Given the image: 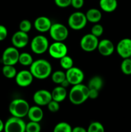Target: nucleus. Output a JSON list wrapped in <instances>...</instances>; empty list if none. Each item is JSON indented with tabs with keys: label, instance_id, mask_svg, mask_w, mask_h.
Returning <instances> with one entry per match:
<instances>
[{
	"label": "nucleus",
	"instance_id": "f257e3e1",
	"mask_svg": "<svg viewBox=\"0 0 131 132\" xmlns=\"http://www.w3.org/2000/svg\"><path fill=\"white\" fill-rule=\"evenodd\" d=\"M30 71L34 78L37 79H46L52 73V66L51 63L44 59H39L33 61L30 66Z\"/></svg>",
	"mask_w": 131,
	"mask_h": 132
},
{
	"label": "nucleus",
	"instance_id": "f03ea898",
	"mask_svg": "<svg viewBox=\"0 0 131 132\" xmlns=\"http://www.w3.org/2000/svg\"><path fill=\"white\" fill-rule=\"evenodd\" d=\"M89 90L88 86L82 83L73 85L68 94L69 101L74 105L83 104L89 99Z\"/></svg>",
	"mask_w": 131,
	"mask_h": 132
},
{
	"label": "nucleus",
	"instance_id": "7ed1b4c3",
	"mask_svg": "<svg viewBox=\"0 0 131 132\" xmlns=\"http://www.w3.org/2000/svg\"><path fill=\"white\" fill-rule=\"evenodd\" d=\"M30 104L23 99H15L10 102L8 110L12 116L23 118L27 116L30 108Z\"/></svg>",
	"mask_w": 131,
	"mask_h": 132
},
{
	"label": "nucleus",
	"instance_id": "20e7f679",
	"mask_svg": "<svg viewBox=\"0 0 131 132\" xmlns=\"http://www.w3.org/2000/svg\"><path fill=\"white\" fill-rule=\"evenodd\" d=\"M87 22L86 14L79 11L72 13L68 19V25L74 30H82L87 25Z\"/></svg>",
	"mask_w": 131,
	"mask_h": 132
},
{
	"label": "nucleus",
	"instance_id": "39448f33",
	"mask_svg": "<svg viewBox=\"0 0 131 132\" xmlns=\"http://www.w3.org/2000/svg\"><path fill=\"white\" fill-rule=\"evenodd\" d=\"M49 44L47 37L42 35L35 36L30 42V48L34 54H42L48 50Z\"/></svg>",
	"mask_w": 131,
	"mask_h": 132
},
{
	"label": "nucleus",
	"instance_id": "423d86ee",
	"mask_svg": "<svg viewBox=\"0 0 131 132\" xmlns=\"http://www.w3.org/2000/svg\"><path fill=\"white\" fill-rule=\"evenodd\" d=\"M50 37L54 41L64 42L69 36V30L64 24L60 23H52L49 30Z\"/></svg>",
	"mask_w": 131,
	"mask_h": 132
},
{
	"label": "nucleus",
	"instance_id": "0eeeda50",
	"mask_svg": "<svg viewBox=\"0 0 131 132\" xmlns=\"http://www.w3.org/2000/svg\"><path fill=\"white\" fill-rule=\"evenodd\" d=\"M26 124L23 118L12 116L5 122L4 132H26Z\"/></svg>",
	"mask_w": 131,
	"mask_h": 132
},
{
	"label": "nucleus",
	"instance_id": "6e6552de",
	"mask_svg": "<svg viewBox=\"0 0 131 132\" xmlns=\"http://www.w3.org/2000/svg\"><path fill=\"white\" fill-rule=\"evenodd\" d=\"M19 50L14 46H9L3 51L1 57V61L3 65L14 66L18 63L19 57Z\"/></svg>",
	"mask_w": 131,
	"mask_h": 132
},
{
	"label": "nucleus",
	"instance_id": "1a4fd4ad",
	"mask_svg": "<svg viewBox=\"0 0 131 132\" xmlns=\"http://www.w3.org/2000/svg\"><path fill=\"white\" fill-rule=\"evenodd\" d=\"M98 43V37L89 33L84 35L81 38L80 41V46L84 52H91L97 49Z\"/></svg>",
	"mask_w": 131,
	"mask_h": 132
},
{
	"label": "nucleus",
	"instance_id": "9d476101",
	"mask_svg": "<svg viewBox=\"0 0 131 132\" xmlns=\"http://www.w3.org/2000/svg\"><path fill=\"white\" fill-rule=\"evenodd\" d=\"M48 53L51 57L60 59L68 55V49L66 45L62 41H54L49 46Z\"/></svg>",
	"mask_w": 131,
	"mask_h": 132
},
{
	"label": "nucleus",
	"instance_id": "9b49d317",
	"mask_svg": "<svg viewBox=\"0 0 131 132\" xmlns=\"http://www.w3.org/2000/svg\"><path fill=\"white\" fill-rule=\"evenodd\" d=\"M66 77L71 85L82 83L84 79V73L80 68L73 67L66 71Z\"/></svg>",
	"mask_w": 131,
	"mask_h": 132
},
{
	"label": "nucleus",
	"instance_id": "f8f14e48",
	"mask_svg": "<svg viewBox=\"0 0 131 132\" xmlns=\"http://www.w3.org/2000/svg\"><path fill=\"white\" fill-rule=\"evenodd\" d=\"M30 39L28 33L19 30L15 32L12 35L11 38V42L12 46L19 48H23L26 47L29 43Z\"/></svg>",
	"mask_w": 131,
	"mask_h": 132
},
{
	"label": "nucleus",
	"instance_id": "ddd939ff",
	"mask_svg": "<svg viewBox=\"0 0 131 132\" xmlns=\"http://www.w3.org/2000/svg\"><path fill=\"white\" fill-rule=\"evenodd\" d=\"M52 100L51 93L44 89H41L36 91L33 95V101L36 105L39 106H47V104Z\"/></svg>",
	"mask_w": 131,
	"mask_h": 132
},
{
	"label": "nucleus",
	"instance_id": "4468645a",
	"mask_svg": "<svg viewBox=\"0 0 131 132\" xmlns=\"http://www.w3.org/2000/svg\"><path fill=\"white\" fill-rule=\"evenodd\" d=\"M33 76L30 70H22L17 72L15 77V82L20 87H28L32 83Z\"/></svg>",
	"mask_w": 131,
	"mask_h": 132
},
{
	"label": "nucleus",
	"instance_id": "2eb2a0df",
	"mask_svg": "<svg viewBox=\"0 0 131 132\" xmlns=\"http://www.w3.org/2000/svg\"><path fill=\"white\" fill-rule=\"evenodd\" d=\"M118 55L123 59L131 56V39L123 38L118 43L116 48Z\"/></svg>",
	"mask_w": 131,
	"mask_h": 132
},
{
	"label": "nucleus",
	"instance_id": "dca6fc26",
	"mask_svg": "<svg viewBox=\"0 0 131 132\" xmlns=\"http://www.w3.org/2000/svg\"><path fill=\"white\" fill-rule=\"evenodd\" d=\"M97 50L101 55L105 57L110 56L115 50L114 43L108 39H103L99 41Z\"/></svg>",
	"mask_w": 131,
	"mask_h": 132
},
{
	"label": "nucleus",
	"instance_id": "f3484780",
	"mask_svg": "<svg viewBox=\"0 0 131 132\" xmlns=\"http://www.w3.org/2000/svg\"><path fill=\"white\" fill-rule=\"evenodd\" d=\"M51 24H52V23L50 19L46 16L38 17L35 19L34 23H33L36 30L41 33L49 32Z\"/></svg>",
	"mask_w": 131,
	"mask_h": 132
},
{
	"label": "nucleus",
	"instance_id": "a211bd4d",
	"mask_svg": "<svg viewBox=\"0 0 131 132\" xmlns=\"http://www.w3.org/2000/svg\"><path fill=\"white\" fill-rule=\"evenodd\" d=\"M27 117H28L30 121L40 122L44 117L43 110L39 106H32L30 107Z\"/></svg>",
	"mask_w": 131,
	"mask_h": 132
},
{
	"label": "nucleus",
	"instance_id": "6ab92c4d",
	"mask_svg": "<svg viewBox=\"0 0 131 132\" xmlns=\"http://www.w3.org/2000/svg\"><path fill=\"white\" fill-rule=\"evenodd\" d=\"M51 93L53 100L59 102V103L64 101L66 98L67 97V95H68L66 88L62 87L60 85L54 88L52 92H51Z\"/></svg>",
	"mask_w": 131,
	"mask_h": 132
},
{
	"label": "nucleus",
	"instance_id": "aec40b11",
	"mask_svg": "<svg viewBox=\"0 0 131 132\" xmlns=\"http://www.w3.org/2000/svg\"><path fill=\"white\" fill-rule=\"evenodd\" d=\"M85 14H86L87 21L95 23V24L100 21L101 18H102V14H101V11L99 9H95V8L89 9Z\"/></svg>",
	"mask_w": 131,
	"mask_h": 132
},
{
	"label": "nucleus",
	"instance_id": "412c9836",
	"mask_svg": "<svg viewBox=\"0 0 131 132\" xmlns=\"http://www.w3.org/2000/svg\"><path fill=\"white\" fill-rule=\"evenodd\" d=\"M99 5L100 9L105 12L110 13L115 11L118 7L117 0H100Z\"/></svg>",
	"mask_w": 131,
	"mask_h": 132
},
{
	"label": "nucleus",
	"instance_id": "4be33fe9",
	"mask_svg": "<svg viewBox=\"0 0 131 132\" xmlns=\"http://www.w3.org/2000/svg\"><path fill=\"white\" fill-rule=\"evenodd\" d=\"M103 85H104L103 79L100 76H95L90 79L87 86L89 89H93V90L100 91L102 88Z\"/></svg>",
	"mask_w": 131,
	"mask_h": 132
},
{
	"label": "nucleus",
	"instance_id": "5701e85b",
	"mask_svg": "<svg viewBox=\"0 0 131 132\" xmlns=\"http://www.w3.org/2000/svg\"><path fill=\"white\" fill-rule=\"evenodd\" d=\"M2 73L7 79L15 78L17 72L16 68L13 65H4L2 68Z\"/></svg>",
	"mask_w": 131,
	"mask_h": 132
},
{
	"label": "nucleus",
	"instance_id": "b1692460",
	"mask_svg": "<svg viewBox=\"0 0 131 132\" xmlns=\"http://www.w3.org/2000/svg\"><path fill=\"white\" fill-rule=\"evenodd\" d=\"M33 62V59L32 55L28 52H23L19 54V61L18 63H20L21 65L27 67L30 66Z\"/></svg>",
	"mask_w": 131,
	"mask_h": 132
},
{
	"label": "nucleus",
	"instance_id": "393cba45",
	"mask_svg": "<svg viewBox=\"0 0 131 132\" xmlns=\"http://www.w3.org/2000/svg\"><path fill=\"white\" fill-rule=\"evenodd\" d=\"M60 65L62 68L65 70H68L69 68L74 67V62L73 59L69 55H66L65 56L62 57L60 59Z\"/></svg>",
	"mask_w": 131,
	"mask_h": 132
},
{
	"label": "nucleus",
	"instance_id": "a878e982",
	"mask_svg": "<svg viewBox=\"0 0 131 132\" xmlns=\"http://www.w3.org/2000/svg\"><path fill=\"white\" fill-rule=\"evenodd\" d=\"M66 79V72L62 70H57L51 74V80L57 85H60Z\"/></svg>",
	"mask_w": 131,
	"mask_h": 132
},
{
	"label": "nucleus",
	"instance_id": "bb28decb",
	"mask_svg": "<svg viewBox=\"0 0 131 132\" xmlns=\"http://www.w3.org/2000/svg\"><path fill=\"white\" fill-rule=\"evenodd\" d=\"M72 128L71 126L68 122H60L55 125L53 132H72Z\"/></svg>",
	"mask_w": 131,
	"mask_h": 132
},
{
	"label": "nucleus",
	"instance_id": "cd10ccee",
	"mask_svg": "<svg viewBox=\"0 0 131 132\" xmlns=\"http://www.w3.org/2000/svg\"><path fill=\"white\" fill-rule=\"evenodd\" d=\"M121 71L125 75L129 76L131 75V59L126 58L123 59L120 65Z\"/></svg>",
	"mask_w": 131,
	"mask_h": 132
},
{
	"label": "nucleus",
	"instance_id": "c85d7f7f",
	"mask_svg": "<svg viewBox=\"0 0 131 132\" xmlns=\"http://www.w3.org/2000/svg\"><path fill=\"white\" fill-rule=\"evenodd\" d=\"M87 132H105V128L101 122L94 121L89 125Z\"/></svg>",
	"mask_w": 131,
	"mask_h": 132
},
{
	"label": "nucleus",
	"instance_id": "c756f323",
	"mask_svg": "<svg viewBox=\"0 0 131 132\" xmlns=\"http://www.w3.org/2000/svg\"><path fill=\"white\" fill-rule=\"evenodd\" d=\"M41 126L39 122L30 121L26 124V132H41Z\"/></svg>",
	"mask_w": 131,
	"mask_h": 132
},
{
	"label": "nucleus",
	"instance_id": "7c9ffc66",
	"mask_svg": "<svg viewBox=\"0 0 131 132\" xmlns=\"http://www.w3.org/2000/svg\"><path fill=\"white\" fill-rule=\"evenodd\" d=\"M32 23L28 19H23L19 24V30L26 32V33H28L32 29Z\"/></svg>",
	"mask_w": 131,
	"mask_h": 132
},
{
	"label": "nucleus",
	"instance_id": "2f4dec72",
	"mask_svg": "<svg viewBox=\"0 0 131 132\" xmlns=\"http://www.w3.org/2000/svg\"><path fill=\"white\" fill-rule=\"evenodd\" d=\"M104 27L99 23H95L91 29V34L96 37H99L104 33Z\"/></svg>",
	"mask_w": 131,
	"mask_h": 132
},
{
	"label": "nucleus",
	"instance_id": "473e14b6",
	"mask_svg": "<svg viewBox=\"0 0 131 132\" xmlns=\"http://www.w3.org/2000/svg\"><path fill=\"white\" fill-rule=\"evenodd\" d=\"M47 107L48 110L51 113H56L60 109V103L57 102L54 100H51L48 104H47Z\"/></svg>",
	"mask_w": 131,
	"mask_h": 132
},
{
	"label": "nucleus",
	"instance_id": "72a5a7b5",
	"mask_svg": "<svg viewBox=\"0 0 131 132\" xmlns=\"http://www.w3.org/2000/svg\"><path fill=\"white\" fill-rule=\"evenodd\" d=\"M55 4L60 8H67L71 6V0H54Z\"/></svg>",
	"mask_w": 131,
	"mask_h": 132
},
{
	"label": "nucleus",
	"instance_id": "f704fd0d",
	"mask_svg": "<svg viewBox=\"0 0 131 132\" xmlns=\"http://www.w3.org/2000/svg\"><path fill=\"white\" fill-rule=\"evenodd\" d=\"M8 36V30L3 24H0V41H3Z\"/></svg>",
	"mask_w": 131,
	"mask_h": 132
},
{
	"label": "nucleus",
	"instance_id": "c9c22d12",
	"mask_svg": "<svg viewBox=\"0 0 131 132\" xmlns=\"http://www.w3.org/2000/svg\"><path fill=\"white\" fill-rule=\"evenodd\" d=\"M84 0H71V5L75 9H80L83 7Z\"/></svg>",
	"mask_w": 131,
	"mask_h": 132
},
{
	"label": "nucleus",
	"instance_id": "e433bc0d",
	"mask_svg": "<svg viewBox=\"0 0 131 132\" xmlns=\"http://www.w3.org/2000/svg\"><path fill=\"white\" fill-rule=\"evenodd\" d=\"M89 99H95L98 97L99 91L93 89H89Z\"/></svg>",
	"mask_w": 131,
	"mask_h": 132
},
{
	"label": "nucleus",
	"instance_id": "4c0bfd02",
	"mask_svg": "<svg viewBox=\"0 0 131 132\" xmlns=\"http://www.w3.org/2000/svg\"><path fill=\"white\" fill-rule=\"evenodd\" d=\"M72 132H87V130L82 126H76L72 128Z\"/></svg>",
	"mask_w": 131,
	"mask_h": 132
},
{
	"label": "nucleus",
	"instance_id": "58836bf2",
	"mask_svg": "<svg viewBox=\"0 0 131 132\" xmlns=\"http://www.w3.org/2000/svg\"><path fill=\"white\" fill-rule=\"evenodd\" d=\"M60 85L61 86H62V87H64V88H68V86H69V85H70V83H69V81H68V80H67L66 79L64 80V81H63V82H62V83L60 84Z\"/></svg>",
	"mask_w": 131,
	"mask_h": 132
},
{
	"label": "nucleus",
	"instance_id": "ea45409f",
	"mask_svg": "<svg viewBox=\"0 0 131 132\" xmlns=\"http://www.w3.org/2000/svg\"><path fill=\"white\" fill-rule=\"evenodd\" d=\"M4 127H5V123L3 121L0 119V132L4 131Z\"/></svg>",
	"mask_w": 131,
	"mask_h": 132
},
{
	"label": "nucleus",
	"instance_id": "a19ab883",
	"mask_svg": "<svg viewBox=\"0 0 131 132\" xmlns=\"http://www.w3.org/2000/svg\"><path fill=\"white\" fill-rule=\"evenodd\" d=\"M129 58H130V59H131V56H130V57H129Z\"/></svg>",
	"mask_w": 131,
	"mask_h": 132
}]
</instances>
